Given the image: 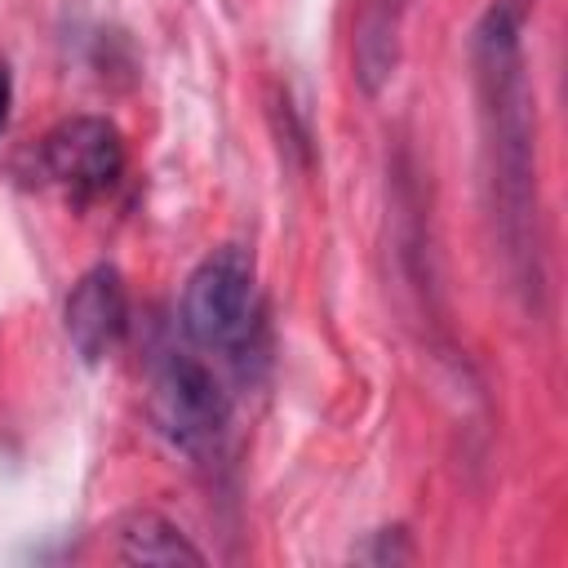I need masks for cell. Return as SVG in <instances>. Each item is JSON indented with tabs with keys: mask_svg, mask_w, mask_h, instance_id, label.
Here are the masks:
<instances>
[{
	"mask_svg": "<svg viewBox=\"0 0 568 568\" xmlns=\"http://www.w3.org/2000/svg\"><path fill=\"white\" fill-rule=\"evenodd\" d=\"M519 9L497 0L479 27L475 62H479V93L488 120V155L497 200L510 222H528V191H532V142H528V98H524V58H519Z\"/></svg>",
	"mask_w": 568,
	"mask_h": 568,
	"instance_id": "cell-1",
	"label": "cell"
},
{
	"mask_svg": "<svg viewBox=\"0 0 568 568\" xmlns=\"http://www.w3.org/2000/svg\"><path fill=\"white\" fill-rule=\"evenodd\" d=\"M182 328L204 351H235L253 328V257L240 244L213 248L186 280Z\"/></svg>",
	"mask_w": 568,
	"mask_h": 568,
	"instance_id": "cell-2",
	"label": "cell"
},
{
	"mask_svg": "<svg viewBox=\"0 0 568 568\" xmlns=\"http://www.w3.org/2000/svg\"><path fill=\"white\" fill-rule=\"evenodd\" d=\"M155 426L173 448L186 457H209L217 453L226 435V395L217 390L213 373L195 359H169L155 377Z\"/></svg>",
	"mask_w": 568,
	"mask_h": 568,
	"instance_id": "cell-3",
	"label": "cell"
},
{
	"mask_svg": "<svg viewBox=\"0 0 568 568\" xmlns=\"http://www.w3.org/2000/svg\"><path fill=\"white\" fill-rule=\"evenodd\" d=\"M40 155H44L49 178H58L62 186H71L80 195L106 191L120 178V169H124V142H120L115 124H106L98 115L62 120L44 138Z\"/></svg>",
	"mask_w": 568,
	"mask_h": 568,
	"instance_id": "cell-4",
	"label": "cell"
},
{
	"mask_svg": "<svg viewBox=\"0 0 568 568\" xmlns=\"http://www.w3.org/2000/svg\"><path fill=\"white\" fill-rule=\"evenodd\" d=\"M67 337L80 351L84 364H98L102 355L115 351L129 306H124V280L115 266H93L80 275V284L67 297Z\"/></svg>",
	"mask_w": 568,
	"mask_h": 568,
	"instance_id": "cell-5",
	"label": "cell"
},
{
	"mask_svg": "<svg viewBox=\"0 0 568 568\" xmlns=\"http://www.w3.org/2000/svg\"><path fill=\"white\" fill-rule=\"evenodd\" d=\"M404 9H408V0H359V18H355V62H359L364 89H377V84L390 75L395 49H399Z\"/></svg>",
	"mask_w": 568,
	"mask_h": 568,
	"instance_id": "cell-6",
	"label": "cell"
},
{
	"mask_svg": "<svg viewBox=\"0 0 568 568\" xmlns=\"http://www.w3.org/2000/svg\"><path fill=\"white\" fill-rule=\"evenodd\" d=\"M120 559L124 564H200L204 555L155 510H138L120 524Z\"/></svg>",
	"mask_w": 568,
	"mask_h": 568,
	"instance_id": "cell-7",
	"label": "cell"
},
{
	"mask_svg": "<svg viewBox=\"0 0 568 568\" xmlns=\"http://www.w3.org/2000/svg\"><path fill=\"white\" fill-rule=\"evenodd\" d=\"M9 98H13V89H9V67L0 62V129H4V120H9Z\"/></svg>",
	"mask_w": 568,
	"mask_h": 568,
	"instance_id": "cell-8",
	"label": "cell"
}]
</instances>
